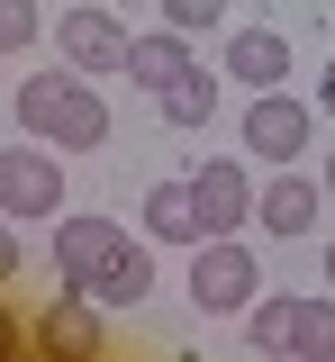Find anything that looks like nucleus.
I'll return each mask as SVG.
<instances>
[{"label":"nucleus","mask_w":335,"mask_h":362,"mask_svg":"<svg viewBox=\"0 0 335 362\" xmlns=\"http://www.w3.org/2000/svg\"><path fill=\"white\" fill-rule=\"evenodd\" d=\"M54 272H64V290H82L100 308H136L145 290H154L145 235L118 226V218H91V209H64L54 218Z\"/></svg>","instance_id":"nucleus-1"},{"label":"nucleus","mask_w":335,"mask_h":362,"mask_svg":"<svg viewBox=\"0 0 335 362\" xmlns=\"http://www.w3.org/2000/svg\"><path fill=\"white\" fill-rule=\"evenodd\" d=\"M9 109H18V127L37 136V145H54V154H100V145H109V109H100L91 73H73V64L28 73Z\"/></svg>","instance_id":"nucleus-2"},{"label":"nucleus","mask_w":335,"mask_h":362,"mask_svg":"<svg viewBox=\"0 0 335 362\" xmlns=\"http://www.w3.org/2000/svg\"><path fill=\"white\" fill-rule=\"evenodd\" d=\"M254 299H263V254H254L245 235H208V245H191V308L245 317Z\"/></svg>","instance_id":"nucleus-3"},{"label":"nucleus","mask_w":335,"mask_h":362,"mask_svg":"<svg viewBox=\"0 0 335 362\" xmlns=\"http://www.w3.org/2000/svg\"><path fill=\"white\" fill-rule=\"evenodd\" d=\"M308 145H317V109L290 100V90H254V109H245V154H254L263 173H281V163H308Z\"/></svg>","instance_id":"nucleus-4"},{"label":"nucleus","mask_w":335,"mask_h":362,"mask_svg":"<svg viewBox=\"0 0 335 362\" xmlns=\"http://www.w3.org/2000/svg\"><path fill=\"white\" fill-rule=\"evenodd\" d=\"M54 64H73V73H127V9H109V0H82V9H64L54 18Z\"/></svg>","instance_id":"nucleus-5"},{"label":"nucleus","mask_w":335,"mask_h":362,"mask_svg":"<svg viewBox=\"0 0 335 362\" xmlns=\"http://www.w3.org/2000/svg\"><path fill=\"white\" fill-rule=\"evenodd\" d=\"M0 218H64V154H54V145H37V136H28V145H9V154H0Z\"/></svg>","instance_id":"nucleus-6"},{"label":"nucleus","mask_w":335,"mask_h":362,"mask_svg":"<svg viewBox=\"0 0 335 362\" xmlns=\"http://www.w3.org/2000/svg\"><path fill=\"white\" fill-rule=\"evenodd\" d=\"M100 299H82V290H64V299H46V308L28 317V344L46 362H100Z\"/></svg>","instance_id":"nucleus-7"},{"label":"nucleus","mask_w":335,"mask_h":362,"mask_svg":"<svg viewBox=\"0 0 335 362\" xmlns=\"http://www.w3.org/2000/svg\"><path fill=\"white\" fill-rule=\"evenodd\" d=\"M254 218H263V235H317V218H327V181H308L299 163H281V173L254 190Z\"/></svg>","instance_id":"nucleus-8"},{"label":"nucleus","mask_w":335,"mask_h":362,"mask_svg":"<svg viewBox=\"0 0 335 362\" xmlns=\"http://www.w3.org/2000/svg\"><path fill=\"white\" fill-rule=\"evenodd\" d=\"M191 190H199V226L208 235H245L254 226V181H245V163H199Z\"/></svg>","instance_id":"nucleus-9"},{"label":"nucleus","mask_w":335,"mask_h":362,"mask_svg":"<svg viewBox=\"0 0 335 362\" xmlns=\"http://www.w3.org/2000/svg\"><path fill=\"white\" fill-rule=\"evenodd\" d=\"M145 245H172V254H191V245H208V226H199V190H191V173H182V181H154V190H145Z\"/></svg>","instance_id":"nucleus-10"},{"label":"nucleus","mask_w":335,"mask_h":362,"mask_svg":"<svg viewBox=\"0 0 335 362\" xmlns=\"http://www.w3.org/2000/svg\"><path fill=\"white\" fill-rule=\"evenodd\" d=\"M182 73H191V37H182V28H163V37H127V82H136V90L163 100Z\"/></svg>","instance_id":"nucleus-11"},{"label":"nucleus","mask_w":335,"mask_h":362,"mask_svg":"<svg viewBox=\"0 0 335 362\" xmlns=\"http://www.w3.org/2000/svg\"><path fill=\"white\" fill-rule=\"evenodd\" d=\"M227 73H236L245 90H281V82H290V37H272V28H245V37L227 45Z\"/></svg>","instance_id":"nucleus-12"},{"label":"nucleus","mask_w":335,"mask_h":362,"mask_svg":"<svg viewBox=\"0 0 335 362\" xmlns=\"http://www.w3.org/2000/svg\"><path fill=\"white\" fill-rule=\"evenodd\" d=\"M281 362H335V290H317V299L290 308V354Z\"/></svg>","instance_id":"nucleus-13"},{"label":"nucleus","mask_w":335,"mask_h":362,"mask_svg":"<svg viewBox=\"0 0 335 362\" xmlns=\"http://www.w3.org/2000/svg\"><path fill=\"white\" fill-rule=\"evenodd\" d=\"M163 118H172V127H208V118H218V73H208V64H191L182 82L163 90Z\"/></svg>","instance_id":"nucleus-14"},{"label":"nucleus","mask_w":335,"mask_h":362,"mask_svg":"<svg viewBox=\"0 0 335 362\" xmlns=\"http://www.w3.org/2000/svg\"><path fill=\"white\" fill-rule=\"evenodd\" d=\"M290 308H299L290 290H263V299L245 308V335H254V354H272V362L290 354Z\"/></svg>","instance_id":"nucleus-15"},{"label":"nucleus","mask_w":335,"mask_h":362,"mask_svg":"<svg viewBox=\"0 0 335 362\" xmlns=\"http://www.w3.org/2000/svg\"><path fill=\"white\" fill-rule=\"evenodd\" d=\"M163 9V28H182V37H208L218 18H227V0H154Z\"/></svg>","instance_id":"nucleus-16"},{"label":"nucleus","mask_w":335,"mask_h":362,"mask_svg":"<svg viewBox=\"0 0 335 362\" xmlns=\"http://www.w3.org/2000/svg\"><path fill=\"white\" fill-rule=\"evenodd\" d=\"M37 45V0H0V54Z\"/></svg>","instance_id":"nucleus-17"},{"label":"nucleus","mask_w":335,"mask_h":362,"mask_svg":"<svg viewBox=\"0 0 335 362\" xmlns=\"http://www.w3.org/2000/svg\"><path fill=\"white\" fill-rule=\"evenodd\" d=\"M18 344H28V326H18V317H9V308H0V362H9V354H18Z\"/></svg>","instance_id":"nucleus-18"},{"label":"nucleus","mask_w":335,"mask_h":362,"mask_svg":"<svg viewBox=\"0 0 335 362\" xmlns=\"http://www.w3.org/2000/svg\"><path fill=\"white\" fill-rule=\"evenodd\" d=\"M18 272V235H9V218H0V281Z\"/></svg>","instance_id":"nucleus-19"},{"label":"nucleus","mask_w":335,"mask_h":362,"mask_svg":"<svg viewBox=\"0 0 335 362\" xmlns=\"http://www.w3.org/2000/svg\"><path fill=\"white\" fill-rule=\"evenodd\" d=\"M317 109L335 118V54H327V73H317Z\"/></svg>","instance_id":"nucleus-20"},{"label":"nucleus","mask_w":335,"mask_h":362,"mask_svg":"<svg viewBox=\"0 0 335 362\" xmlns=\"http://www.w3.org/2000/svg\"><path fill=\"white\" fill-rule=\"evenodd\" d=\"M317 181H327V190H335V154H327V173H317Z\"/></svg>","instance_id":"nucleus-21"},{"label":"nucleus","mask_w":335,"mask_h":362,"mask_svg":"<svg viewBox=\"0 0 335 362\" xmlns=\"http://www.w3.org/2000/svg\"><path fill=\"white\" fill-rule=\"evenodd\" d=\"M327 290H335V245H327Z\"/></svg>","instance_id":"nucleus-22"},{"label":"nucleus","mask_w":335,"mask_h":362,"mask_svg":"<svg viewBox=\"0 0 335 362\" xmlns=\"http://www.w3.org/2000/svg\"><path fill=\"white\" fill-rule=\"evenodd\" d=\"M109 9H145V0H109Z\"/></svg>","instance_id":"nucleus-23"}]
</instances>
